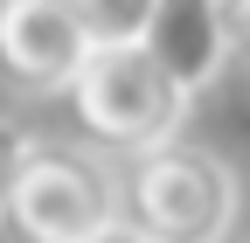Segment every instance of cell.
I'll return each mask as SVG.
<instances>
[{"mask_svg": "<svg viewBox=\"0 0 250 243\" xmlns=\"http://www.w3.org/2000/svg\"><path fill=\"white\" fill-rule=\"evenodd\" d=\"M236 208H243L236 167L195 139L139 153L125 174V223L153 243H229Z\"/></svg>", "mask_w": 250, "mask_h": 243, "instance_id": "6da1fadb", "label": "cell"}, {"mask_svg": "<svg viewBox=\"0 0 250 243\" xmlns=\"http://www.w3.org/2000/svg\"><path fill=\"white\" fill-rule=\"evenodd\" d=\"M77 125L98 146H125V153H160L188 125V90L160 70V56L146 42L139 49H98L83 63V77L70 83Z\"/></svg>", "mask_w": 250, "mask_h": 243, "instance_id": "7a4b0ae2", "label": "cell"}, {"mask_svg": "<svg viewBox=\"0 0 250 243\" xmlns=\"http://www.w3.org/2000/svg\"><path fill=\"white\" fill-rule=\"evenodd\" d=\"M28 243H90L111 223H125V188L111 181V167L77 139H42L35 160H28V181L14 195L7 216Z\"/></svg>", "mask_w": 250, "mask_h": 243, "instance_id": "3957f363", "label": "cell"}, {"mask_svg": "<svg viewBox=\"0 0 250 243\" xmlns=\"http://www.w3.org/2000/svg\"><path fill=\"white\" fill-rule=\"evenodd\" d=\"M90 56L70 0H0V63L21 90H70Z\"/></svg>", "mask_w": 250, "mask_h": 243, "instance_id": "277c9868", "label": "cell"}, {"mask_svg": "<svg viewBox=\"0 0 250 243\" xmlns=\"http://www.w3.org/2000/svg\"><path fill=\"white\" fill-rule=\"evenodd\" d=\"M229 42H236V14L229 0H160V14H153V35L146 49L160 56V70L195 98L223 77L229 63Z\"/></svg>", "mask_w": 250, "mask_h": 243, "instance_id": "5b68a950", "label": "cell"}, {"mask_svg": "<svg viewBox=\"0 0 250 243\" xmlns=\"http://www.w3.org/2000/svg\"><path fill=\"white\" fill-rule=\"evenodd\" d=\"M70 14L83 21L90 49H139V42L153 35L160 0H70Z\"/></svg>", "mask_w": 250, "mask_h": 243, "instance_id": "8992f818", "label": "cell"}, {"mask_svg": "<svg viewBox=\"0 0 250 243\" xmlns=\"http://www.w3.org/2000/svg\"><path fill=\"white\" fill-rule=\"evenodd\" d=\"M35 146H42V139L28 132L14 111H0V216H14V195H21V181H28Z\"/></svg>", "mask_w": 250, "mask_h": 243, "instance_id": "52a82bcc", "label": "cell"}, {"mask_svg": "<svg viewBox=\"0 0 250 243\" xmlns=\"http://www.w3.org/2000/svg\"><path fill=\"white\" fill-rule=\"evenodd\" d=\"M90 243H153V236H139V229H132V223H111V229H104V236H90Z\"/></svg>", "mask_w": 250, "mask_h": 243, "instance_id": "ba28073f", "label": "cell"}, {"mask_svg": "<svg viewBox=\"0 0 250 243\" xmlns=\"http://www.w3.org/2000/svg\"><path fill=\"white\" fill-rule=\"evenodd\" d=\"M236 35H243V49H250V14H236Z\"/></svg>", "mask_w": 250, "mask_h": 243, "instance_id": "9c48e42d", "label": "cell"}, {"mask_svg": "<svg viewBox=\"0 0 250 243\" xmlns=\"http://www.w3.org/2000/svg\"><path fill=\"white\" fill-rule=\"evenodd\" d=\"M229 7H236V14H250V0H229Z\"/></svg>", "mask_w": 250, "mask_h": 243, "instance_id": "30bf717a", "label": "cell"}]
</instances>
